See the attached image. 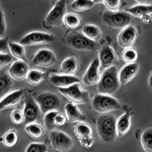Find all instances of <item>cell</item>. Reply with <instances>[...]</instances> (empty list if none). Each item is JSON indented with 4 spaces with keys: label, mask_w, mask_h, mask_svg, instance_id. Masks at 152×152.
<instances>
[{
    "label": "cell",
    "mask_w": 152,
    "mask_h": 152,
    "mask_svg": "<svg viewBox=\"0 0 152 152\" xmlns=\"http://www.w3.org/2000/svg\"><path fill=\"white\" fill-rule=\"evenodd\" d=\"M75 134L78 139L92 137V129L85 123H79L75 128Z\"/></svg>",
    "instance_id": "obj_30"
},
{
    "label": "cell",
    "mask_w": 152,
    "mask_h": 152,
    "mask_svg": "<svg viewBox=\"0 0 152 152\" xmlns=\"http://www.w3.org/2000/svg\"><path fill=\"white\" fill-rule=\"evenodd\" d=\"M59 91L62 96L75 104H85L89 101V95L81 89L79 84H75L67 88H59Z\"/></svg>",
    "instance_id": "obj_9"
},
{
    "label": "cell",
    "mask_w": 152,
    "mask_h": 152,
    "mask_svg": "<svg viewBox=\"0 0 152 152\" xmlns=\"http://www.w3.org/2000/svg\"><path fill=\"white\" fill-rule=\"evenodd\" d=\"M142 21L145 24H149L151 21V18L150 15H145V17L142 18Z\"/></svg>",
    "instance_id": "obj_44"
},
{
    "label": "cell",
    "mask_w": 152,
    "mask_h": 152,
    "mask_svg": "<svg viewBox=\"0 0 152 152\" xmlns=\"http://www.w3.org/2000/svg\"><path fill=\"white\" fill-rule=\"evenodd\" d=\"M40 113H41V111L36 100L32 97H26L24 100V107L23 110L24 123L27 125L34 123L39 118Z\"/></svg>",
    "instance_id": "obj_12"
},
{
    "label": "cell",
    "mask_w": 152,
    "mask_h": 152,
    "mask_svg": "<svg viewBox=\"0 0 152 152\" xmlns=\"http://www.w3.org/2000/svg\"><path fill=\"white\" fill-rule=\"evenodd\" d=\"M59 113L57 111H53V112L47 113V114L44 115V118H43V122H44V126L47 130L48 131H52L55 129L56 123H55V119L56 116L58 115Z\"/></svg>",
    "instance_id": "obj_35"
},
{
    "label": "cell",
    "mask_w": 152,
    "mask_h": 152,
    "mask_svg": "<svg viewBox=\"0 0 152 152\" xmlns=\"http://www.w3.org/2000/svg\"><path fill=\"white\" fill-rule=\"evenodd\" d=\"M100 60L99 58H95L88 67V70L83 76L82 81L86 86H93L97 85L100 80Z\"/></svg>",
    "instance_id": "obj_13"
},
{
    "label": "cell",
    "mask_w": 152,
    "mask_h": 152,
    "mask_svg": "<svg viewBox=\"0 0 152 152\" xmlns=\"http://www.w3.org/2000/svg\"><path fill=\"white\" fill-rule=\"evenodd\" d=\"M63 43L78 51H95L98 47L96 42L88 39L82 33L75 31L70 32L64 37Z\"/></svg>",
    "instance_id": "obj_3"
},
{
    "label": "cell",
    "mask_w": 152,
    "mask_h": 152,
    "mask_svg": "<svg viewBox=\"0 0 152 152\" xmlns=\"http://www.w3.org/2000/svg\"><path fill=\"white\" fill-rule=\"evenodd\" d=\"M80 144L82 147L86 148L88 149L91 148L94 144V138L93 137H88V138H82L79 140Z\"/></svg>",
    "instance_id": "obj_41"
},
{
    "label": "cell",
    "mask_w": 152,
    "mask_h": 152,
    "mask_svg": "<svg viewBox=\"0 0 152 152\" xmlns=\"http://www.w3.org/2000/svg\"><path fill=\"white\" fill-rule=\"evenodd\" d=\"M12 61V56L8 53H0V69H2L4 67L10 64Z\"/></svg>",
    "instance_id": "obj_39"
},
{
    "label": "cell",
    "mask_w": 152,
    "mask_h": 152,
    "mask_svg": "<svg viewBox=\"0 0 152 152\" xmlns=\"http://www.w3.org/2000/svg\"><path fill=\"white\" fill-rule=\"evenodd\" d=\"M22 95V90L15 91L6 95L5 97H4L2 99L1 103H0V109H1V110L11 109V108H14V107H17L21 102Z\"/></svg>",
    "instance_id": "obj_18"
},
{
    "label": "cell",
    "mask_w": 152,
    "mask_h": 152,
    "mask_svg": "<svg viewBox=\"0 0 152 152\" xmlns=\"http://www.w3.org/2000/svg\"><path fill=\"white\" fill-rule=\"evenodd\" d=\"M56 62V57L52 50L47 49L40 50L34 56L32 63L40 68H50Z\"/></svg>",
    "instance_id": "obj_11"
},
{
    "label": "cell",
    "mask_w": 152,
    "mask_h": 152,
    "mask_svg": "<svg viewBox=\"0 0 152 152\" xmlns=\"http://www.w3.org/2000/svg\"><path fill=\"white\" fill-rule=\"evenodd\" d=\"M50 142L55 150L66 152L73 146V141L66 133L60 131H53L50 133Z\"/></svg>",
    "instance_id": "obj_10"
},
{
    "label": "cell",
    "mask_w": 152,
    "mask_h": 152,
    "mask_svg": "<svg viewBox=\"0 0 152 152\" xmlns=\"http://www.w3.org/2000/svg\"><path fill=\"white\" fill-rule=\"evenodd\" d=\"M82 34L91 40L97 42L102 36L101 31L97 26L93 24H85L82 28Z\"/></svg>",
    "instance_id": "obj_24"
},
{
    "label": "cell",
    "mask_w": 152,
    "mask_h": 152,
    "mask_svg": "<svg viewBox=\"0 0 152 152\" xmlns=\"http://www.w3.org/2000/svg\"><path fill=\"white\" fill-rule=\"evenodd\" d=\"M138 53L132 48L126 49L122 54V59L126 65L135 64L138 60Z\"/></svg>",
    "instance_id": "obj_32"
},
{
    "label": "cell",
    "mask_w": 152,
    "mask_h": 152,
    "mask_svg": "<svg viewBox=\"0 0 152 152\" xmlns=\"http://www.w3.org/2000/svg\"><path fill=\"white\" fill-rule=\"evenodd\" d=\"M138 37V33L133 26L127 27L122 30L117 37V42L119 47L123 49H129L135 43Z\"/></svg>",
    "instance_id": "obj_14"
},
{
    "label": "cell",
    "mask_w": 152,
    "mask_h": 152,
    "mask_svg": "<svg viewBox=\"0 0 152 152\" xmlns=\"http://www.w3.org/2000/svg\"><path fill=\"white\" fill-rule=\"evenodd\" d=\"M126 12H128L132 17L142 19L145 15H151L152 14V5H137L127 9Z\"/></svg>",
    "instance_id": "obj_23"
},
{
    "label": "cell",
    "mask_w": 152,
    "mask_h": 152,
    "mask_svg": "<svg viewBox=\"0 0 152 152\" xmlns=\"http://www.w3.org/2000/svg\"><path fill=\"white\" fill-rule=\"evenodd\" d=\"M0 17H1V26H0V35L1 37H3L4 34L5 32V30H6V26H5V17H4L3 12H2V9H0Z\"/></svg>",
    "instance_id": "obj_42"
},
{
    "label": "cell",
    "mask_w": 152,
    "mask_h": 152,
    "mask_svg": "<svg viewBox=\"0 0 152 152\" xmlns=\"http://www.w3.org/2000/svg\"><path fill=\"white\" fill-rule=\"evenodd\" d=\"M131 128V114L129 111L125 113L116 121L117 137L122 138L129 132Z\"/></svg>",
    "instance_id": "obj_20"
},
{
    "label": "cell",
    "mask_w": 152,
    "mask_h": 152,
    "mask_svg": "<svg viewBox=\"0 0 152 152\" xmlns=\"http://www.w3.org/2000/svg\"><path fill=\"white\" fill-rule=\"evenodd\" d=\"M37 104L43 114L56 111L60 107L61 100L56 94L50 92H44L37 95L35 98Z\"/></svg>",
    "instance_id": "obj_7"
},
{
    "label": "cell",
    "mask_w": 152,
    "mask_h": 152,
    "mask_svg": "<svg viewBox=\"0 0 152 152\" xmlns=\"http://www.w3.org/2000/svg\"><path fill=\"white\" fill-rule=\"evenodd\" d=\"M138 69L139 67L137 63L125 66L119 73L120 84L123 85H126V84L129 83L130 81H132L138 74Z\"/></svg>",
    "instance_id": "obj_19"
},
{
    "label": "cell",
    "mask_w": 152,
    "mask_h": 152,
    "mask_svg": "<svg viewBox=\"0 0 152 152\" xmlns=\"http://www.w3.org/2000/svg\"><path fill=\"white\" fill-rule=\"evenodd\" d=\"M11 120H12V123L16 125V126L22 124L24 122V116L23 112H21L19 110L13 111L11 113Z\"/></svg>",
    "instance_id": "obj_36"
},
{
    "label": "cell",
    "mask_w": 152,
    "mask_h": 152,
    "mask_svg": "<svg viewBox=\"0 0 152 152\" xmlns=\"http://www.w3.org/2000/svg\"><path fill=\"white\" fill-rule=\"evenodd\" d=\"M56 40L53 34L40 31H34L28 34L20 40V44L23 47H34L49 44Z\"/></svg>",
    "instance_id": "obj_8"
},
{
    "label": "cell",
    "mask_w": 152,
    "mask_h": 152,
    "mask_svg": "<svg viewBox=\"0 0 152 152\" xmlns=\"http://www.w3.org/2000/svg\"><path fill=\"white\" fill-rule=\"evenodd\" d=\"M132 16L126 12H111L104 11L102 15V21L105 25L113 29H122L130 26Z\"/></svg>",
    "instance_id": "obj_4"
},
{
    "label": "cell",
    "mask_w": 152,
    "mask_h": 152,
    "mask_svg": "<svg viewBox=\"0 0 152 152\" xmlns=\"http://www.w3.org/2000/svg\"><path fill=\"white\" fill-rule=\"evenodd\" d=\"M48 82L54 87L59 88H67L75 84H79L80 80L75 76L65 75H53L49 78Z\"/></svg>",
    "instance_id": "obj_15"
},
{
    "label": "cell",
    "mask_w": 152,
    "mask_h": 152,
    "mask_svg": "<svg viewBox=\"0 0 152 152\" xmlns=\"http://www.w3.org/2000/svg\"><path fill=\"white\" fill-rule=\"evenodd\" d=\"M117 69L116 66L105 69L97 84V91L100 94L112 96L120 86Z\"/></svg>",
    "instance_id": "obj_2"
},
{
    "label": "cell",
    "mask_w": 152,
    "mask_h": 152,
    "mask_svg": "<svg viewBox=\"0 0 152 152\" xmlns=\"http://www.w3.org/2000/svg\"><path fill=\"white\" fill-rule=\"evenodd\" d=\"M78 63L75 57H69L65 59L60 66V72L62 75L74 76L78 72Z\"/></svg>",
    "instance_id": "obj_22"
},
{
    "label": "cell",
    "mask_w": 152,
    "mask_h": 152,
    "mask_svg": "<svg viewBox=\"0 0 152 152\" xmlns=\"http://www.w3.org/2000/svg\"><path fill=\"white\" fill-rule=\"evenodd\" d=\"M68 118L67 116H65L64 114L62 113H58L55 119V123L56 126H59V127H62L64 126L67 123Z\"/></svg>",
    "instance_id": "obj_40"
},
{
    "label": "cell",
    "mask_w": 152,
    "mask_h": 152,
    "mask_svg": "<svg viewBox=\"0 0 152 152\" xmlns=\"http://www.w3.org/2000/svg\"><path fill=\"white\" fill-rule=\"evenodd\" d=\"M44 78H45V74L37 70H31L28 73L26 80L30 85L36 87L40 85L43 82Z\"/></svg>",
    "instance_id": "obj_28"
},
{
    "label": "cell",
    "mask_w": 152,
    "mask_h": 152,
    "mask_svg": "<svg viewBox=\"0 0 152 152\" xmlns=\"http://www.w3.org/2000/svg\"><path fill=\"white\" fill-rule=\"evenodd\" d=\"M25 152H47V147L42 143H31Z\"/></svg>",
    "instance_id": "obj_38"
},
{
    "label": "cell",
    "mask_w": 152,
    "mask_h": 152,
    "mask_svg": "<svg viewBox=\"0 0 152 152\" xmlns=\"http://www.w3.org/2000/svg\"><path fill=\"white\" fill-rule=\"evenodd\" d=\"M8 42V39L7 38H1V40H0V53H3V50L6 48V47H9V43Z\"/></svg>",
    "instance_id": "obj_43"
},
{
    "label": "cell",
    "mask_w": 152,
    "mask_h": 152,
    "mask_svg": "<svg viewBox=\"0 0 152 152\" xmlns=\"http://www.w3.org/2000/svg\"><path fill=\"white\" fill-rule=\"evenodd\" d=\"M141 143L145 152H152V128H149L143 132Z\"/></svg>",
    "instance_id": "obj_31"
},
{
    "label": "cell",
    "mask_w": 152,
    "mask_h": 152,
    "mask_svg": "<svg viewBox=\"0 0 152 152\" xmlns=\"http://www.w3.org/2000/svg\"><path fill=\"white\" fill-rule=\"evenodd\" d=\"M63 24L68 29L74 30L78 28L81 24V19L75 14H66L63 19Z\"/></svg>",
    "instance_id": "obj_27"
},
{
    "label": "cell",
    "mask_w": 152,
    "mask_h": 152,
    "mask_svg": "<svg viewBox=\"0 0 152 152\" xmlns=\"http://www.w3.org/2000/svg\"><path fill=\"white\" fill-rule=\"evenodd\" d=\"M95 4L94 1L89 0H76L71 5L72 9L75 12H84L91 9Z\"/></svg>",
    "instance_id": "obj_29"
},
{
    "label": "cell",
    "mask_w": 152,
    "mask_h": 152,
    "mask_svg": "<svg viewBox=\"0 0 152 152\" xmlns=\"http://www.w3.org/2000/svg\"><path fill=\"white\" fill-rule=\"evenodd\" d=\"M25 131L29 136L34 138V139L40 138L43 134V128L40 125L36 124V123L27 125L26 127H25Z\"/></svg>",
    "instance_id": "obj_34"
},
{
    "label": "cell",
    "mask_w": 152,
    "mask_h": 152,
    "mask_svg": "<svg viewBox=\"0 0 152 152\" xmlns=\"http://www.w3.org/2000/svg\"><path fill=\"white\" fill-rule=\"evenodd\" d=\"M92 108L94 111L102 114H107L114 110H119L121 106L116 98L112 96L97 94L92 100Z\"/></svg>",
    "instance_id": "obj_5"
},
{
    "label": "cell",
    "mask_w": 152,
    "mask_h": 152,
    "mask_svg": "<svg viewBox=\"0 0 152 152\" xmlns=\"http://www.w3.org/2000/svg\"><path fill=\"white\" fill-rule=\"evenodd\" d=\"M66 116L68 120L71 123H81L86 120V117L81 111L78 109V107L72 104H66L65 107Z\"/></svg>",
    "instance_id": "obj_21"
},
{
    "label": "cell",
    "mask_w": 152,
    "mask_h": 152,
    "mask_svg": "<svg viewBox=\"0 0 152 152\" xmlns=\"http://www.w3.org/2000/svg\"><path fill=\"white\" fill-rule=\"evenodd\" d=\"M18 135L15 131L12 130L9 132L5 133V135L2 138V142L3 145L7 148H12L17 144Z\"/></svg>",
    "instance_id": "obj_33"
},
{
    "label": "cell",
    "mask_w": 152,
    "mask_h": 152,
    "mask_svg": "<svg viewBox=\"0 0 152 152\" xmlns=\"http://www.w3.org/2000/svg\"><path fill=\"white\" fill-rule=\"evenodd\" d=\"M9 49L12 56L18 59V61H22V62H26V55H25L24 48L22 45H21L20 43L9 42Z\"/></svg>",
    "instance_id": "obj_25"
},
{
    "label": "cell",
    "mask_w": 152,
    "mask_h": 152,
    "mask_svg": "<svg viewBox=\"0 0 152 152\" xmlns=\"http://www.w3.org/2000/svg\"><path fill=\"white\" fill-rule=\"evenodd\" d=\"M66 15V1H57L53 9L46 17L44 24L47 28H53L59 26L63 23V19Z\"/></svg>",
    "instance_id": "obj_6"
},
{
    "label": "cell",
    "mask_w": 152,
    "mask_h": 152,
    "mask_svg": "<svg viewBox=\"0 0 152 152\" xmlns=\"http://www.w3.org/2000/svg\"><path fill=\"white\" fill-rule=\"evenodd\" d=\"M99 60L100 66L107 69L115 66L114 65L117 61V59L113 50L110 46H106L100 50L99 53Z\"/></svg>",
    "instance_id": "obj_17"
},
{
    "label": "cell",
    "mask_w": 152,
    "mask_h": 152,
    "mask_svg": "<svg viewBox=\"0 0 152 152\" xmlns=\"http://www.w3.org/2000/svg\"><path fill=\"white\" fill-rule=\"evenodd\" d=\"M116 120L111 114H103L97 119V130L100 140L105 143H112L117 137Z\"/></svg>",
    "instance_id": "obj_1"
},
{
    "label": "cell",
    "mask_w": 152,
    "mask_h": 152,
    "mask_svg": "<svg viewBox=\"0 0 152 152\" xmlns=\"http://www.w3.org/2000/svg\"><path fill=\"white\" fill-rule=\"evenodd\" d=\"M12 87V81L11 76L5 72L0 75V96L3 98L6 94L10 91Z\"/></svg>",
    "instance_id": "obj_26"
},
{
    "label": "cell",
    "mask_w": 152,
    "mask_h": 152,
    "mask_svg": "<svg viewBox=\"0 0 152 152\" xmlns=\"http://www.w3.org/2000/svg\"><path fill=\"white\" fill-rule=\"evenodd\" d=\"M148 85H149V86H150V88H152V72H151V75H150V77H149Z\"/></svg>",
    "instance_id": "obj_45"
},
{
    "label": "cell",
    "mask_w": 152,
    "mask_h": 152,
    "mask_svg": "<svg viewBox=\"0 0 152 152\" xmlns=\"http://www.w3.org/2000/svg\"><path fill=\"white\" fill-rule=\"evenodd\" d=\"M29 71V66L25 62L15 61L9 69L11 78L18 81H21L27 78Z\"/></svg>",
    "instance_id": "obj_16"
},
{
    "label": "cell",
    "mask_w": 152,
    "mask_h": 152,
    "mask_svg": "<svg viewBox=\"0 0 152 152\" xmlns=\"http://www.w3.org/2000/svg\"><path fill=\"white\" fill-rule=\"evenodd\" d=\"M103 3L104 4L107 11L111 12H119V9L121 6L122 2L119 0H113V1L107 0V1H104Z\"/></svg>",
    "instance_id": "obj_37"
}]
</instances>
